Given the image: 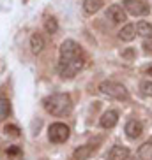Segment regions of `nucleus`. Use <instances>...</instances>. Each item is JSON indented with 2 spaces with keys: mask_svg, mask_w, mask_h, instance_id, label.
<instances>
[{
  "mask_svg": "<svg viewBox=\"0 0 152 160\" xmlns=\"http://www.w3.org/2000/svg\"><path fill=\"white\" fill-rule=\"evenodd\" d=\"M106 18H108L113 25H120V23H124V21L128 19V12L124 11L122 5L113 4V5H110L108 11H106Z\"/></svg>",
  "mask_w": 152,
  "mask_h": 160,
  "instance_id": "nucleus-7",
  "label": "nucleus"
},
{
  "mask_svg": "<svg viewBox=\"0 0 152 160\" xmlns=\"http://www.w3.org/2000/svg\"><path fill=\"white\" fill-rule=\"evenodd\" d=\"M9 114H11V102H9V99L0 97V122H4Z\"/></svg>",
  "mask_w": 152,
  "mask_h": 160,
  "instance_id": "nucleus-17",
  "label": "nucleus"
},
{
  "mask_svg": "<svg viewBox=\"0 0 152 160\" xmlns=\"http://www.w3.org/2000/svg\"><path fill=\"white\" fill-rule=\"evenodd\" d=\"M92 153H94V148L90 144H83V146H78L73 151V158L74 160H89Z\"/></svg>",
  "mask_w": 152,
  "mask_h": 160,
  "instance_id": "nucleus-13",
  "label": "nucleus"
},
{
  "mask_svg": "<svg viewBox=\"0 0 152 160\" xmlns=\"http://www.w3.org/2000/svg\"><path fill=\"white\" fill-rule=\"evenodd\" d=\"M106 158L108 160H128L129 158V150L126 146L115 144V146H111V150L108 151Z\"/></svg>",
  "mask_w": 152,
  "mask_h": 160,
  "instance_id": "nucleus-10",
  "label": "nucleus"
},
{
  "mask_svg": "<svg viewBox=\"0 0 152 160\" xmlns=\"http://www.w3.org/2000/svg\"><path fill=\"white\" fill-rule=\"evenodd\" d=\"M71 136V130L67 127L66 123H52L50 127H48V139L53 142V144H62V142H66Z\"/></svg>",
  "mask_w": 152,
  "mask_h": 160,
  "instance_id": "nucleus-4",
  "label": "nucleus"
},
{
  "mask_svg": "<svg viewBox=\"0 0 152 160\" xmlns=\"http://www.w3.org/2000/svg\"><path fill=\"white\" fill-rule=\"evenodd\" d=\"M44 30H46L50 35H52V33H57V30H58L57 19H55V18H46V19H44Z\"/></svg>",
  "mask_w": 152,
  "mask_h": 160,
  "instance_id": "nucleus-18",
  "label": "nucleus"
},
{
  "mask_svg": "<svg viewBox=\"0 0 152 160\" xmlns=\"http://www.w3.org/2000/svg\"><path fill=\"white\" fill-rule=\"evenodd\" d=\"M122 7L131 16H147L150 12V7L145 2H142V0H124Z\"/></svg>",
  "mask_w": 152,
  "mask_h": 160,
  "instance_id": "nucleus-5",
  "label": "nucleus"
},
{
  "mask_svg": "<svg viewBox=\"0 0 152 160\" xmlns=\"http://www.w3.org/2000/svg\"><path fill=\"white\" fill-rule=\"evenodd\" d=\"M4 132H5V136H11V137H19V134H21L19 127H16V125H13V123L5 125V127H4Z\"/></svg>",
  "mask_w": 152,
  "mask_h": 160,
  "instance_id": "nucleus-20",
  "label": "nucleus"
},
{
  "mask_svg": "<svg viewBox=\"0 0 152 160\" xmlns=\"http://www.w3.org/2000/svg\"><path fill=\"white\" fill-rule=\"evenodd\" d=\"M143 48H145V51H150L152 53V35H150V39H145Z\"/></svg>",
  "mask_w": 152,
  "mask_h": 160,
  "instance_id": "nucleus-23",
  "label": "nucleus"
},
{
  "mask_svg": "<svg viewBox=\"0 0 152 160\" xmlns=\"http://www.w3.org/2000/svg\"><path fill=\"white\" fill-rule=\"evenodd\" d=\"M43 108L52 116H66V114L71 113L73 100L69 97V93H53L48 95L43 100Z\"/></svg>",
  "mask_w": 152,
  "mask_h": 160,
  "instance_id": "nucleus-1",
  "label": "nucleus"
},
{
  "mask_svg": "<svg viewBox=\"0 0 152 160\" xmlns=\"http://www.w3.org/2000/svg\"><path fill=\"white\" fill-rule=\"evenodd\" d=\"M134 57H136V51H134L133 48H128V49L122 51V58H126V60H133Z\"/></svg>",
  "mask_w": 152,
  "mask_h": 160,
  "instance_id": "nucleus-22",
  "label": "nucleus"
},
{
  "mask_svg": "<svg viewBox=\"0 0 152 160\" xmlns=\"http://www.w3.org/2000/svg\"><path fill=\"white\" fill-rule=\"evenodd\" d=\"M140 90L145 97H152V79H145L140 83Z\"/></svg>",
  "mask_w": 152,
  "mask_h": 160,
  "instance_id": "nucleus-19",
  "label": "nucleus"
},
{
  "mask_svg": "<svg viewBox=\"0 0 152 160\" xmlns=\"http://www.w3.org/2000/svg\"><path fill=\"white\" fill-rule=\"evenodd\" d=\"M58 74L62 76V78H67V79H71V78H74L78 72L83 69V58L81 57H76V58H60V62H58Z\"/></svg>",
  "mask_w": 152,
  "mask_h": 160,
  "instance_id": "nucleus-3",
  "label": "nucleus"
},
{
  "mask_svg": "<svg viewBox=\"0 0 152 160\" xmlns=\"http://www.w3.org/2000/svg\"><path fill=\"white\" fill-rule=\"evenodd\" d=\"M134 160H136V158H134ZM138 160H140V158H138Z\"/></svg>",
  "mask_w": 152,
  "mask_h": 160,
  "instance_id": "nucleus-25",
  "label": "nucleus"
},
{
  "mask_svg": "<svg viewBox=\"0 0 152 160\" xmlns=\"http://www.w3.org/2000/svg\"><path fill=\"white\" fill-rule=\"evenodd\" d=\"M126 136L129 137V139H138V137L143 134V123L138 122V120H129L128 123H126Z\"/></svg>",
  "mask_w": 152,
  "mask_h": 160,
  "instance_id": "nucleus-9",
  "label": "nucleus"
},
{
  "mask_svg": "<svg viewBox=\"0 0 152 160\" xmlns=\"http://www.w3.org/2000/svg\"><path fill=\"white\" fill-rule=\"evenodd\" d=\"M134 27H136V35H142V37H149V35H152V23L150 21L142 19V21H138Z\"/></svg>",
  "mask_w": 152,
  "mask_h": 160,
  "instance_id": "nucleus-15",
  "label": "nucleus"
},
{
  "mask_svg": "<svg viewBox=\"0 0 152 160\" xmlns=\"http://www.w3.org/2000/svg\"><path fill=\"white\" fill-rule=\"evenodd\" d=\"M134 37H136V27H134L133 23L124 25L122 28H120V32H119L120 41H124V42H131V41H134Z\"/></svg>",
  "mask_w": 152,
  "mask_h": 160,
  "instance_id": "nucleus-12",
  "label": "nucleus"
},
{
  "mask_svg": "<svg viewBox=\"0 0 152 160\" xmlns=\"http://www.w3.org/2000/svg\"><path fill=\"white\" fill-rule=\"evenodd\" d=\"M103 5H105L103 0H83V11L87 14H95Z\"/></svg>",
  "mask_w": 152,
  "mask_h": 160,
  "instance_id": "nucleus-14",
  "label": "nucleus"
},
{
  "mask_svg": "<svg viewBox=\"0 0 152 160\" xmlns=\"http://www.w3.org/2000/svg\"><path fill=\"white\" fill-rule=\"evenodd\" d=\"M147 74L150 76V79H152V67H149V69H147Z\"/></svg>",
  "mask_w": 152,
  "mask_h": 160,
  "instance_id": "nucleus-24",
  "label": "nucleus"
},
{
  "mask_svg": "<svg viewBox=\"0 0 152 160\" xmlns=\"http://www.w3.org/2000/svg\"><path fill=\"white\" fill-rule=\"evenodd\" d=\"M44 46H46V42H44V37L41 35V33H32L30 35V51L34 53V55H39V53L44 49Z\"/></svg>",
  "mask_w": 152,
  "mask_h": 160,
  "instance_id": "nucleus-11",
  "label": "nucleus"
},
{
  "mask_svg": "<svg viewBox=\"0 0 152 160\" xmlns=\"http://www.w3.org/2000/svg\"><path fill=\"white\" fill-rule=\"evenodd\" d=\"M99 92L105 97H110V99H115V100H128L129 99L128 88L122 83H117V81H103L99 85Z\"/></svg>",
  "mask_w": 152,
  "mask_h": 160,
  "instance_id": "nucleus-2",
  "label": "nucleus"
},
{
  "mask_svg": "<svg viewBox=\"0 0 152 160\" xmlns=\"http://www.w3.org/2000/svg\"><path fill=\"white\" fill-rule=\"evenodd\" d=\"M138 158L140 160H150L152 158V142L147 141L138 148Z\"/></svg>",
  "mask_w": 152,
  "mask_h": 160,
  "instance_id": "nucleus-16",
  "label": "nucleus"
},
{
  "mask_svg": "<svg viewBox=\"0 0 152 160\" xmlns=\"http://www.w3.org/2000/svg\"><path fill=\"white\" fill-rule=\"evenodd\" d=\"M117 123H119V113H117L115 109H108V111L103 113V116L99 118V125L103 128H106V130L113 128Z\"/></svg>",
  "mask_w": 152,
  "mask_h": 160,
  "instance_id": "nucleus-8",
  "label": "nucleus"
},
{
  "mask_svg": "<svg viewBox=\"0 0 152 160\" xmlns=\"http://www.w3.org/2000/svg\"><path fill=\"white\" fill-rule=\"evenodd\" d=\"M76 57H81L80 44L73 39H66L60 44V58H76Z\"/></svg>",
  "mask_w": 152,
  "mask_h": 160,
  "instance_id": "nucleus-6",
  "label": "nucleus"
},
{
  "mask_svg": "<svg viewBox=\"0 0 152 160\" xmlns=\"http://www.w3.org/2000/svg\"><path fill=\"white\" fill-rule=\"evenodd\" d=\"M7 157H21V148L19 146H9L7 150H5Z\"/></svg>",
  "mask_w": 152,
  "mask_h": 160,
  "instance_id": "nucleus-21",
  "label": "nucleus"
}]
</instances>
